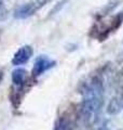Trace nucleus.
I'll return each instance as SVG.
<instances>
[{"mask_svg":"<svg viewBox=\"0 0 123 130\" xmlns=\"http://www.w3.org/2000/svg\"><path fill=\"white\" fill-rule=\"evenodd\" d=\"M102 105V89L98 81H93L85 91L84 112L88 117L94 116Z\"/></svg>","mask_w":123,"mask_h":130,"instance_id":"1","label":"nucleus"},{"mask_svg":"<svg viewBox=\"0 0 123 130\" xmlns=\"http://www.w3.org/2000/svg\"><path fill=\"white\" fill-rule=\"evenodd\" d=\"M49 0H34L32 2H28L18 7L14 12V16L18 20H25L29 16L34 15L36 11L43 7Z\"/></svg>","mask_w":123,"mask_h":130,"instance_id":"2","label":"nucleus"},{"mask_svg":"<svg viewBox=\"0 0 123 130\" xmlns=\"http://www.w3.org/2000/svg\"><path fill=\"white\" fill-rule=\"evenodd\" d=\"M56 62L51 58H49L48 55H40L37 58L36 62L34 64V68H32V74L34 76H40L47 71L51 70L52 67L55 66Z\"/></svg>","mask_w":123,"mask_h":130,"instance_id":"3","label":"nucleus"},{"mask_svg":"<svg viewBox=\"0 0 123 130\" xmlns=\"http://www.w3.org/2000/svg\"><path fill=\"white\" fill-rule=\"evenodd\" d=\"M32 53H34V51H32V48L30 46H23L22 48H19L18 50L15 52L13 59H12V64H13L14 66L24 65L31 58Z\"/></svg>","mask_w":123,"mask_h":130,"instance_id":"4","label":"nucleus"},{"mask_svg":"<svg viewBox=\"0 0 123 130\" xmlns=\"http://www.w3.org/2000/svg\"><path fill=\"white\" fill-rule=\"evenodd\" d=\"M27 72L24 68H16L12 72V81L16 86H20L26 79Z\"/></svg>","mask_w":123,"mask_h":130,"instance_id":"5","label":"nucleus"},{"mask_svg":"<svg viewBox=\"0 0 123 130\" xmlns=\"http://www.w3.org/2000/svg\"><path fill=\"white\" fill-rule=\"evenodd\" d=\"M56 130H70L69 123L67 120H60L56 126Z\"/></svg>","mask_w":123,"mask_h":130,"instance_id":"6","label":"nucleus"},{"mask_svg":"<svg viewBox=\"0 0 123 130\" xmlns=\"http://www.w3.org/2000/svg\"><path fill=\"white\" fill-rule=\"evenodd\" d=\"M7 15H8V12H7V9L5 7L2 6V3L0 2V21H2V20L7 19Z\"/></svg>","mask_w":123,"mask_h":130,"instance_id":"7","label":"nucleus"},{"mask_svg":"<svg viewBox=\"0 0 123 130\" xmlns=\"http://www.w3.org/2000/svg\"><path fill=\"white\" fill-rule=\"evenodd\" d=\"M97 130H102V129H97Z\"/></svg>","mask_w":123,"mask_h":130,"instance_id":"8","label":"nucleus"}]
</instances>
